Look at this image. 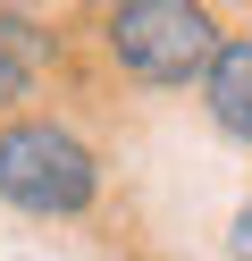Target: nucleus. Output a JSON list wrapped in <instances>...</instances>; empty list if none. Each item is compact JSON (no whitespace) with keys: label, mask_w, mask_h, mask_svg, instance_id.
I'll return each mask as SVG.
<instances>
[{"label":"nucleus","mask_w":252,"mask_h":261,"mask_svg":"<svg viewBox=\"0 0 252 261\" xmlns=\"http://www.w3.org/2000/svg\"><path fill=\"white\" fill-rule=\"evenodd\" d=\"M93 194H101V160L67 126H50V118L0 126V202L34 211V219H76Z\"/></svg>","instance_id":"f257e3e1"},{"label":"nucleus","mask_w":252,"mask_h":261,"mask_svg":"<svg viewBox=\"0 0 252 261\" xmlns=\"http://www.w3.org/2000/svg\"><path fill=\"white\" fill-rule=\"evenodd\" d=\"M218 25L210 9H193V0H126V9H109V51L118 68H134L143 85H193L202 68L218 59Z\"/></svg>","instance_id":"f03ea898"},{"label":"nucleus","mask_w":252,"mask_h":261,"mask_svg":"<svg viewBox=\"0 0 252 261\" xmlns=\"http://www.w3.org/2000/svg\"><path fill=\"white\" fill-rule=\"evenodd\" d=\"M202 101H210V118H218V135H235V143H252V34H235V42H218V59L202 68Z\"/></svg>","instance_id":"7ed1b4c3"},{"label":"nucleus","mask_w":252,"mask_h":261,"mask_svg":"<svg viewBox=\"0 0 252 261\" xmlns=\"http://www.w3.org/2000/svg\"><path fill=\"white\" fill-rule=\"evenodd\" d=\"M25 93H34V68H25L17 51H0V110H9V101H25Z\"/></svg>","instance_id":"20e7f679"},{"label":"nucleus","mask_w":252,"mask_h":261,"mask_svg":"<svg viewBox=\"0 0 252 261\" xmlns=\"http://www.w3.org/2000/svg\"><path fill=\"white\" fill-rule=\"evenodd\" d=\"M227 261H252V202L235 211V227H227Z\"/></svg>","instance_id":"39448f33"}]
</instances>
